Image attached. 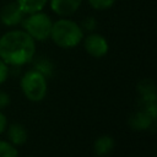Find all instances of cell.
Segmentation results:
<instances>
[{"label":"cell","instance_id":"6da1fadb","mask_svg":"<svg viewBox=\"0 0 157 157\" xmlns=\"http://www.w3.org/2000/svg\"><path fill=\"white\" fill-rule=\"evenodd\" d=\"M34 54V39L26 31L13 29L0 37V59L7 65L21 66L28 64Z\"/></svg>","mask_w":157,"mask_h":157},{"label":"cell","instance_id":"7a4b0ae2","mask_svg":"<svg viewBox=\"0 0 157 157\" xmlns=\"http://www.w3.org/2000/svg\"><path fill=\"white\" fill-rule=\"evenodd\" d=\"M49 37L58 47L69 49L76 47L83 39V31L75 21L60 18L53 22Z\"/></svg>","mask_w":157,"mask_h":157},{"label":"cell","instance_id":"3957f363","mask_svg":"<svg viewBox=\"0 0 157 157\" xmlns=\"http://www.w3.org/2000/svg\"><path fill=\"white\" fill-rule=\"evenodd\" d=\"M21 90L27 99L39 102L47 94V77L36 69L28 70L21 78Z\"/></svg>","mask_w":157,"mask_h":157},{"label":"cell","instance_id":"277c9868","mask_svg":"<svg viewBox=\"0 0 157 157\" xmlns=\"http://www.w3.org/2000/svg\"><path fill=\"white\" fill-rule=\"evenodd\" d=\"M52 20L50 17L42 12H34L29 13V16L25 20H22V26L25 31L34 39V40H45L50 36L52 29Z\"/></svg>","mask_w":157,"mask_h":157},{"label":"cell","instance_id":"5b68a950","mask_svg":"<svg viewBox=\"0 0 157 157\" xmlns=\"http://www.w3.org/2000/svg\"><path fill=\"white\" fill-rule=\"evenodd\" d=\"M83 45L86 52L94 58H102L108 53L109 45L107 39L98 33H91L88 34L85 40H83Z\"/></svg>","mask_w":157,"mask_h":157},{"label":"cell","instance_id":"8992f818","mask_svg":"<svg viewBox=\"0 0 157 157\" xmlns=\"http://www.w3.org/2000/svg\"><path fill=\"white\" fill-rule=\"evenodd\" d=\"M23 12L20 10L16 2H10L6 4L1 11H0V21L7 26V27H13L17 26L18 23L22 22L23 20Z\"/></svg>","mask_w":157,"mask_h":157},{"label":"cell","instance_id":"52a82bcc","mask_svg":"<svg viewBox=\"0 0 157 157\" xmlns=\"http://www.w3.org/2000/svg\"><path fill=\"white\" fill-rule=\"evenodd\" d=\"M81 2L82 0H50V9L56 15L67 17L78 10Z\"/></svg>","mask_w":157,"mask_h":157},{"label":"cell","instance_id":"ba28073f","mask_svg":"<svg viewBox=\"0 0 157 157\" xmlns=\"http://www.w3.org/2000/svg\"><path fill=\"white\" fill-rule=\"evenodd\" d=\"M156 119H153L147 112L145 110H137L135 113H132L128 120L129 126L132 130L136 131H144V130H148L153 124H155Z\"/></svg>","mask_w":157,"mask_h":157},{"label":"cell","instance_id":"9c48e42d","mask_svg":"<svg viewBox=\"0 0 157 157\" xmlns=\"http://www.w3.org/2000/svg\"><path fill=\"white\" fill-rule=\"evenodd\" d=\"M7 137L12 145H23L27 141V130L22 124L13 123L7 128Z\"/></svg>","mask_w":157,"mask_h":157},{"label":"cell","instance_id":"30bf717a","mask_svg":"<svg viewBox=\"0 0 157 157\" xmlns=\"http://www.w3.org/2000/svg\"><path fill=\"white\" fill-rule=\"evenodd\" d=\"M114 148V140L109 135H102L94 140L93 151L97 156H105Z\"/></svg>","mask_w":157,"mask_h":157},{"label":"cell","instance_id":"8fae6325","mask_svg":"<svg viewBox=\"0 0 157 157\" xmlns=\"http://www.w3.org/2000/svg\"><path fill=\"white\" fill-rule=\"evenodd\" d=\"M15 2L25 15H29L42 11L43 7L47 5L48 0H16Z\"/></svg>","mask_w":157,"mask_h":157},{"label":"cell","instance_id":"7c38bea8","mask_svg":"<svg viewBox=\"0 0 157 157\" xmlns=\"http://www.w3.org/2000/svg\"><path fill=\"white\" fill-rule=\"evenodd\" d=\"M0 157H18L17 148L10 141L0 140Z\"/></svg>","mask_w":157,"mask_h":157},{"label":"cell","instance_id":"4fadbf2b","mask_svg":"<svg viewBox=\"0 0 157 157\" xmlns=\"http://www.w3.org/2000/svg\"><path fill=\"white\" fill-rule=\"evenodd\" d=\"M137 90L142 96H156L155 93V85L151 80L145 78L137 83Z\"/></svg>","mask_w":157,"mask_h":157},{"label":"cell","instance_id":"5bb4252c","mask_svg":"<svg viewBox=\"0 0 157 157\" xmlns=\"http://www.w3.org/2000/svg\"><path fill=\"white\" fill-rule=\"evenodd\" d=\"M91 7L94 10H107L112 7L115 2V0H87Z\"/></svg>","mask_w":157,"mask_h":157},{"label":"cell","instance_id":"9a60e30c","mask_svg":"<svg viewBox=\"0 0 157 157\" xmlns=\"http://www.w3.org/2000/svg\"><path fill=\"white\" fill-rule=\"evenodd\" d=\"M36 70H38V71H40L44 76L45 75H50V71H52V65L47 61V60H39L38 63H37V67H36Z\"/></svg>","mask_w":157,"mask_h":157},{"label":"cell","instance_id":"2e32d148","mask_svg":"<svg viewBox=\"0 0 157 157\" xmlns=\"http://www.w3.org/2000/svg\"><path fill=\"white\" fill-rule=\"evenodd\" d=\"M7 76H9V66L4 60L0 59V85L6 81Z\"/></svg>","mask_w":157,"mask_h":157},{"label":"cell","instance_id":"e0dca14e","mask_svg":"<svg viewBox=\"0 0 157 157\" xmlns=\"http://www.w3.org/2000/svg\"><path fill=\"white\" fill-rule=\"evenodd\" d=\"M10 101H11V99H10V96H9L6 92L0 91V109L7 107V105L10 104Z\"/></svg>","mask_w":157,"mask_h":157},{"label":"cell","instance_id":"ac0fdd59","mask_svg":"<svg viewBox=\"0 0 157 157\" xmlns=\"http://www.w3.org/2000/svg\"><path fill=\"white\" fill-rule=\"evenodd\" d=\"M6 126H7V119H6V115H5L2 112H0V134H2V132L5 131Z\"/></svg>","mask_w":157,"mask_h":157},{"label":"cell","instance_id":"d6986e66","mask_svg":"<svg viewBox=\"0 0 157 157\" xmlns=\"http://www.w3.org/2000/svg\"><path fill=\"white\" fill-rule=\"evenodd\" d=\"M94 25H96V22H94V20H93L92 17L86 18V20L83 21V27H85L86 29H88V31L93 29V28H94Z\"/></svg>","mask_w":157,"mask_h":157},{"label":"cell","instance_id":"ffe728a7","mask_svg":"<svg viewBox=\"0 0 157 157\" xmlns=\"http://www.w3.org/2000/svg\"><path fill=\"white\" fill-rule=\"evenodd\" d=\"M27 157H34V156H27Z\"/></svg>","mask_w":157,"mask_h":157}]
</instances>
